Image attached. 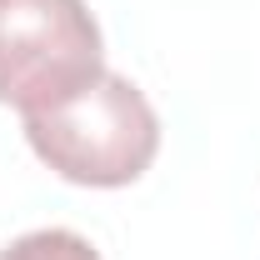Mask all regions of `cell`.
I'll return each instance as SVG.
<instances>
[{"label": "cell", "mask_w": 260, "mask_h": 260, "mask_svg": "<svg viewBox=\"0 0 260 260\" xmlns=\"http://www.w3.org/2000/svg\"><path fill=\"white\" fill-rule=\"evenodd\" d=\"M25 140L60 180L120 190L150 170L160 150V120L135 80L100 70L70 100L25 115Z\"/></svg>", "instance_id": "6da1fadb"}, {"label": "cell", "mask_w": 260, "mask_h": 260, "mask_svg": "<svg viewBox=\"0 0 260 260\" xmlns=\"http://www.w3.org/2000/svg\"><path fill=\"white\" fill-rule=\"evenodd\" d=\"M105 70V40L85 0H0V105L50 110Z\"/></svg>", "instance_id": "7a4b0ae2"}, {"label": "cell", "mask_w": 260, "mask_h": 260, "mask_svg": "<svg viewBox=\"0 0 260 260\" xmlns=\"http://www.w3.org/2000/svg\"><path fill=\"white\" fill-rule=\"evenodd\" d=\"M0 260H100V250L85 240V235H75V230H30V235H20V240H10Z\"/></svg>", "instance_id": "3957f363"}]
</instances>
